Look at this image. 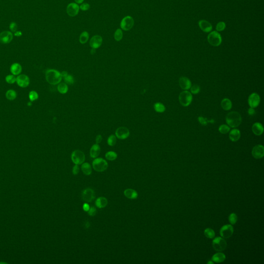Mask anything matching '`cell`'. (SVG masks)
Wrapping results in <instances>:
<instances>
[{
	"instance_id": "1",
	"label": "cell",
	"mask_w": 264,
	"mask_h": 264,
	"mask_svg": "<svg viewBox=\"0 0 264 264\" xmlns=\"http://www.w3.org/2000/svg\"><path fill=\"white\" fill-rule=\"evenodd\" d=\"M62 78L61 73L57 70L49 69L46 71V80L51 85H55L59 84Z\"/></svg>"
},
{
	"instance_id": "2",
	"label": "cell",
	"mask_w": 264,
	"mask_h": 264,
	"mask_svg": "<svg viewBox=\"0 0 264 264\" xmlns=\"http://www.w3.org/2000/svg\"><path fill=\"white\" fill-rule=\"evenodd\" d=\"M242 121L239 113L236 111H232L226 116V122L227 125L233 128L237 127L241 124Z\"/></svg>"
},
{
	"instance_id": "3",
	"label": "cell",
	"mask_w": 264,
	"mask_h": 264,
	"mask_svg": "<svg viewBox=\"0 0 264 264\" xmlns=\"http://www.w3.org/2000/svg\"><path fill=\"white\" fill-rule=\"evenodd\" d=\"M213 247L217 251L221 252L225 250L227 247V243L225 238L222 237H217L213 240Z\"/></svg>"
},
{
	"instance_id": "4",
	"label": "cell",
	"mask_w": 264,
	"mask_h": 264,
	"mask_svg": "<svg viewBox=\"0 0 264 264\" xmlns=\"http://www.w3.org/2000/svg\"><path fill=\"white\" fill-rule=\"evenodd\" d=\"M93 168L98 172H103L106 170L108 167L107 162L102 158L94 159L92 163Z\"/></svg>"
},
{
	"instance_id": "5",
	"label": "cell",
	"mask_w": 264,
	"mask_h": 264,
	"mask_svg": "<svg viewBox=\"0 0 264 264\" xmlns=\"http://www.w3.org/2000/svg\"><path fill=\"white\" fill-rule=\"evenodd\" d=\"M192 94L190 92L184 91L182 92L179 96V101L180 104L184 107H187L190 105L192 102Z\"/></svg>"
},
{
	"instance_id": "6",
	"label": "cell",
	"mask_w": 264,
	"mask_h": 264,
	"mask_svg": "<svg viewBox=\"0 0 264 264\" xmlns=\"http://www.w3.org/2000/svg\"><path fill=\"white\" fill-rule=\"evenodd\" d=\"M71 159L72 162L75 165H81L83 164L85 160V155L82 151L79 150H75L71 154Z\"/></svg>"
},
{
	"instance_id": "7",
	"label": "cell",
	"mask_w": 264,
	"mask_h": 264,
	"mask_svg": "<svg viewBox=\"0 0 264 264\" xmlns=\"http://www.w3.org/2000/svg\"><path fill=\"white\" fill-rule=\"evenodd\" d=\"M207 39L210 44L214 46H219L222 42L220 35L216 31L210 33L208 36Z\"/></svg>"
},
{
	"instance_id": "8",
	"label": "cell",
	"mask_w": 264,
	"mask_h": 264,
	"mask_svg": "<svg viewBox=\"0 0 264 264\" xmlns=\"http://www.w3.org/2000/svg\"><path fill=\"white\" fill-rule=\"evenodd\" d=\"M134 24L133 18L131 16H127L122 19L120 23V26L123 30L129 31L133 27Z\"/></svg>"
},
{
	"instance_id": "9",
	"label": "cell",
	"mask_w": 264,
	"mask_h": 264,
	"mask_svg": "<svg viewBox=\"0 0 264 264\" xmlns=\"http://www.w3.org/2000/svg\"><path fill=\"white\" fill-rule=\"evenodd\" d=\"M233 227L231 225H223L220 231L221 236L223 238H230L233 235Z\"/></svg>"
},
{
	"instance_id": "10",
	"label": "cell",
	"mask_w": 264,
	"mask_h": 264,
	"mask_svg": "<svg viewBox=\"0 0 264 264\" xmlns=\"http://www.w3.org/2000/svg\"><path fill=\"white\" fill-rule=\"evenodd\" d=\"M130 135L129 129L125 127H119L116 130L115 135L116 137L119 139L123 140L127 139Z\"/></svg>"
},
{
	"instance_id": "11",
	"label": "cell",
	"mask_w": 264,
	"mask_h": 264,
	"mask_svg": "<svg viewBox=\"0 0 264 264\" xmlns=\"http://www.w3.org/2000/svg\"><path fill=\"white\" fill-rule=\"evenodd\" d=\"M95 193L91 188H87L83 190L82 192V199L86 202H92L95 198Z\"/></svg>"
},
{
	"instance_id": "12",
	"label": "cell",
	"mask_w": 264,
	"mask_h": 264,
	"mask_svg": "<svg viewBox=\"0 0 264 264\" xmlns=\"http://www.w3.org/2000/svg\"><path fill=\"white\" fill-rule=\"evenodd\" d=\"M252 154L256 159L262 158L264 155V146L260 144L254 146L252 151Z\"/></svg>"
},
{
	"instance_id": "13",
	"label": "cell",
	"mask_w": 264,
	"mask_h": 264,
	"mask_svg": "<svg viewBox=\"0 0 264 264\" xmlns=\"http://www.w3.org/2000/svg\"><path fill=\"white\" fill-rule=\"evenodd\" d=\"M260 97L259 95L256 93H253L249 96L248 103L251 108H256L258 107L260 104Z\"/></svg>"
},
{
	"instance_id": "14",
	"label": "cell",
	"mask_w": 264,
	"mask_h": 264,
	"mask_svg": "<svg viewBox=\"0 0 264 264\" xmlns=\"http://www.w3.org/2000/svg\"><path fill=\"white\" fill-rule=\"evenodd\" d=\"M13 39V34L9 31H4L0 33V42L2 44H9L12 41Z\"/></svg>"
},
{
	"instance_id": "15",
	"label": "cell",
	"mask_w": 264,
	"mask_h": 264,
	"mask_svg": "<svg viewBox=\"0 0 264 264\" xmlns=\"http://www.w3.org/2000/svg\"><path fill=\"white\" fill-rule=\"evenodd\" d=\"M80 7L76 3H72L68 5L67 8V13L70 17H74L79 13Z\"/></svg>"
},
{
	"instance_id": "16",
	"label": "cell",
	"mask_w": 264,
	"mask_h": 264,
	"mask_svg": "<svg viewBox=\"0 0 264 264\" xmlns=\"http://www.w3.org/2000/svg\"><path fill=\"white\" fill-rule=\"evenodd\" d=\"M16 82L18 85L21 87H26L30 84V79L27 76L22 74L16 78Z\"/></svg>"
},
{
	"instance_id": "17",
	"label": "cell",
	"mask_w": 264,
	"mask_h": 264,
	"mask_svg": "<svg viewBox=\"0 0 264 264\" xmlns=\"http://www.w3.org/2000/svg\"><path fill=\"white\" fill-rule=\"evenodd\" d=\"M102 38L100 36L95 35L90 40V46L92 48L98 49L102 44Z\"/></svg>"
},
{
	"instance_id": "18",
	"label": "cell",
	"mask_w": 264,
	"mask_h": 264,
	"mask_svg": "<svg viewBox=\"0 0 264 264\" xmlns=\"http://www.w3.org/2000/svg\"><path fill=\"white\" fill-rule=\"evenodd\" d=\"M179 84L182 89L185 90L189 89L191 86L190 80L186 77H181L180 79Z\"/></svg>"
},
{
	"instance_id": "19",
	"label": "cell",
	"mask_w": 264,
	"mask_h": 264,
	"mask_svg": "<svg viewBox=\"0 0 264 264\" xmlns=\"http://www.w3.org/2000/svg\"><path fill=\"white\" fill-rule=\"evenodd\" d=\"M199 25L200 29L206 33H208L212 30V24L206 20H200L199 22Z\"/></svg>"
},
{
	"instance_id": "20",
	"label": "cell",
	"mask_w": 264,
	"mask_h": 264,
	"mask_svg": "<svg viewBox=\"0 0 264 264\" xmlns=\"http://www.w3.org/2000/svg\"><path fill=\"white\" fill-rule=\"evenodd\" d=\"M252 130L253 131V133L256 135H261L263 132H264V128L261 123L256 122L252 126Z\"/></svg>"
},
{
	"instance_id": "21",
	"label": "cell",
	"mask_w": 264,
	"mask_h": 264,
	"mask_svg": "<svg viewBox=\"0 0 264 264\" xmlns=\"http://www.w3.org/2000/svg\"><path fill=\"white\" fill-rule=\"evenodd\" d=\"M101 152L100 146L98 144H94L92 146L90 151V154L92 158H96L100 155Z\"/></svg>"
},
{
	"instance_id": "22",
	"label": "cell",
	"mask_w": 264,
	"mask_h": 264,
	"mask_svg": "<svg viewBox=\"0 0 264 264\" xmlns=\"http://www.w3.org/2000/svg\"><path fill=\"white\" fill-rule=\"evenodd\" d=\"M230 139L233 142L238 141L240 138V132L237 129L232 130L229 134Z\"/></svg>"
},
{
	"instance_id": "23",
	"label": "cell",
	"mask_w": 264,
	"mask_h": 264,
	"mask_svg": "<svg viewBox=\"0 0 264 264\" xmlns=\"http://www.w3.org/2000/svg\"><path fill=\"white\" fill-rule=\"evenodd\" d=\"M225 260V256L222 252H218L212 256V260L216 263H220L224 262Z\"/></svg>"
},
{
	"instance_id": "24",
	"label": "cell",
	"mask_w": 264,
	"mask_h": 264,
	"mask_svg": "<svg viewBox=\"0 0 264 264\" xmlns=\"http://www.w3.org/2000/svg\"><path fill=\"white\" fill-rule=\"evenodd\" d=\"M124 194L128 199H135L138 197L137 192L132 189H127L125 190Z\"/></svg>"
},
{
	"instance_id": "25",
	"label": "cell",
	"mask_w": 264,
	"mask_h": 264,
	"mask_svg": "<svg viewBox=\"0 0 264 264\" xmlns=\"http://www.w3.org/2000/svg\"><path fill=\"white\" fill-rule=\"evenodd\" d=\"M107 200L104 197H99L96 201V205L97 207L102 208L106 207L107 205Z\"/></svg>"
},
{
	"instance_id": "26",
	"label": "cell",
	"mask_w": 264,
	"mask_h": 264,
	"mask_svg": "<svg viewBox=\"0 0 264 264\" xmlns=\"http://www.w3.org/2000/svg\"><path fill=\"white\" fill-rule=\"evenodd\" d=\"M221 105L225 111H229L232 107V103L229 99L225 98L221 101Z\"/></svg>"
},
{
	"instance_id": "27",
	"label": "cell",
	"mask_w": 264,
	"mask_h": 264,
	"mask_svg": "<svg viewBox=\"0 0 264 264\" xmlns=\"http://www.w3.org/2000/svg\"><path fill=\"white\" fill-rule=\"evenodd\" d=\"M22 71V67L19 63H15L11 65V71L13 75H18Z\"/></svg>"
},
{
	"instance_id": "28",
	"label": "cell",
	"mask_w": 264,
	"mask_h": 264,
	"mask_svg": "<svg viewBox=\"0 0 264 264\" xmlns=\"http://www.w3.org/2000/svg\"><path fill=\"white\" fill-rule=\"evenodd\" d=\"M82 170L83 173L85 175H90L92 172V167L90 166L89 164H88L87 163H84L82 166Z\"/></svg>"
},
{
	"instance_id": "29",
	"label": "cell",
	"mask_w": 264,
	"mask_h": 264,
	"mask_svg": "<svg viewBox=\"0 0 264 264\" xmlns=\"http://www.w3.org/2000/svg\"><path fill=\"white\" fill-rule=\"evenodd\" d=\"M57 90L61 94H66L68 91V85L66 83H60L57 86Z\"/></svg>"
},
{
	"instance_id": "30",
	"label": "cell",
	"mask_w": 264,
	"mask_h": 264,
	"mask_svg": "<svg viewBox=\"0 0 264 264\" xmlns=\"http://www.w3.org/2000/svg\"><path fill=\"white\" fill-rule=\"evenodd\" d=\"M89 35L87 32H83L80 37V42L82 44H86L88 40Z\"/></svg>"
},
{
	"instance_id": "31",
	"label": "cell",
	"mask_w": 264,
	"mask_h": 264,
	"mask_svg": "<svg viewBox=\"0 0 264 264\" xmlns=\"http://www.w3.org/2000/svg\"><path fill=\"white\" fill-rule=\"evenodd\" d=\"M204 235L208 238L213 239L215 236V233L213 230L211 228H207L204 230Z\"/></svg>"
},
{
	"instance_id": "32",
	"label": "cell",
	"mask_w": 264,
	"mask_h": 264,
	"mask_svg": "<svg viewBox=\"0 0 264 264\" xmlns=\"http://www.w3.org/2000/svg\"><path fill=\"white\" fill-rule=\"evenodd\" d=\"M106 158L111 161H113L117 158V154L116 152L113 151H109L105 154Z\"/></svg>"
},
{
	"instance_id": "33",
	"label": "cell",
	"mask_w": 264,
	"mask_h": 264,
	"mask_svg": "<svg viewBox=\"0 0 264 264\" xmlns=\"http://www.w3.org/2000/svg\"><path fill=\"white\" fill-rule=\"evenodd\" d=\"M6 98L9 100H13L16 98L17 94L13 90H9L6 92Z\"/></svg>"
},
{
	"instance_id": "34",
	"label": "cell",
	"mask_w": 264,
	"mask_h": 264,
	"mask_svg": "<svg viewBox=\"0 0 264 264\" xmlns=\"http://www.w3.org/2000/svg\"><path fill=\"white\" fill-rule=\"evenodd\" d=\"M154 108L155 111L158 113H163L165 111L166 108L161 103H156L154 104Z\"/></svg>"
},
{
	"instance_id": "35",
	"label": "cell",
	"mask_w": 264,
	"mask_h": 264,
	"mask_svg": "<svg viewBox=\"0 0 264 264\" xmlns=\"http://www.w3.org/2000/svg\"><path fill=\"white\" fill-rule=\"evenodd\" d=\"M116 142H117V137L116 135H111L109 136L107 139V144L109 146H114L116 144Z\"/></svg>"
},
{
	"instance_id": "36",
	"label": "cell",
	"mask_w": 264,
	"mask_h": 264,
	"mask_svg": "<svg viewBox=\"0 0 264 264\" xmlns=\"http://www.w3.org/2000/svg\"><path fill=\"white\" fill-rule=\"evenodd\" d=\"M123 37V33L121 29H117L114 34V38L117 42H119L122 39Z\"/></svg>"
},
{
	"instance_id": "37",
	"label": "cell",
	"mask_w": 264,
	"mask_h": 264,
	"mask_svg": "<svg viewBox=\"0 0 264 264\" xmlns=\"http://www.w3.org/2000/svg\"><path fill=\"white\" fill-rule=\"evenodd\" d=\"M230 131V127L228 125H221L219 127V131L221 133L225 134Z\"/></svg>"
},
{
	"instance_id": "38",
	"label": "cell",
	"mask_w": 264,
	"mask_h": 264,
	"mask_svg": "<svg viewBox=\"0 0 264 264\" xmlns=\"http://www.w3.org/2000/svg\"><path fill=\"white\" fill-rule=\"evenodd\" d=\"M238 220V217L236 214L235 213H232L230 215L229 217V222L232 225H234L236 224V223L237 222Z\"/></svg>"
},
{
	"instance_id": "39",
	"label": "cell",
	"mask_w": 264,
	"mask_h": 264,
	"mask_svg": "<svg viewBox=\"0 0 264 264\" xmlns=\"http://www.w3.org/2000/svg\"><path fill=\"white\" fill-rule=\"evenodd\" d=\"M65 82L67 84L69 85H72L74 83V79L73 76L70 74H68L65 77H63Z\"/></svg>"
},
{
	"instance_id": "40",
	"label": "cell",
	"mask_w": 264,
	"mask_h": 264,
	"mask_svg": "<svg viewBox=\"0 0 264 264\" xmlns=\"http://www.w3.org/2000/svg\"><path fill=\"white\" fill-rule=\"evenodd\" d=\"M29 98L31 101H34L38 98V94L35 91H32L29 94Z\"/></svg>"
},
{
	"instance_id": "41",
	"label": "cell",
	"mask_w": 264,
	"mask_h": 264,
	"mask_svg": "<svg viewBox=\"0 0 264 264\" xmlns=\"http://www.w3.org/2000/svg\"><path fill=\"white\" fill-rule=\"evenodd\" d=\"M6 81L8 84H13L16 82V78L13 75H8L6 77Z\"/></svg>"
},
{
	"instance_id": "42",
	"label": "cell",
	"mask_w": 264,
	"mask_h": 264,
	"mask_svg": "<svg viewBox=\"0 0 264 264\" xmlns=\"http://www.w3.org/2000/svg\"><path fill=\"white\" fill-rule=\"evenodd\" d=\"M190 88H191L190 89L191 92L194 94H199V92L200 91V88L197 85H194Z\"/></svg>"
},
{
	"instance_id": "43",
	"label": "cell",
	"mask_w": 264,
	"mask_h": 264,
	"mask_svg": "<svg viewBox=\"0 0 264 264\" xmlns=\"http://www.w3.org/2000/svg\"><path fill=\"white\" fill-rule=\"evenodd\" d=\"M225 28V24L223 22H219L217 24V26H216V30L219 32L223 31Z\"/></svg>"
},
{
	"instance_id": "44",
	"label": "cell",
	"mask_w": 264,
	"mask_h": 264,
	"mask_svg": "<svg viewBox=\"0 0 264 264\" xmlns=\"http://www.w3.org/2000/svg\"><path fill=\"white\" fill-rule=\"evenodd\" d=\"M198 120H199V122L203 125H206L208 122H210V121H208V120H207L206 118H203L202 117H199L198 118Z\"/></svg>"
},
{
	"instance_id": "45",
	"label": "cell",
	"mask_w": 264,
	"mask_h": 264,
	"mask_svg": "<svg viewBox=\"0 0 264 264\" xmlns=\"http://www.w3.org/2000/svg\"><path fill=\"white\" fill-rule=\"evenodd\" d=\"M80 8L81 9V10H82L83 11H87L90 8V5L88 3H83L80 6Z\"/></svg>"
},
{
	"instance_id": "46",
	"label": "cell",
	"mask_w": 264,
	"mask_h": 264,
	"mask_svg": "<svg viewBox=\"0 0 264 264\" xmlns=\"http://www.w3.org/2000/svg\"><path fill=\"white\" fill-rule=\"evenodd\" d=\"M88 212V214L90 216H94L96 214V208L94 207H90Z\"/></svg>"
},
{
	"instance_id": "47",
	"label": "cell",
	"mask_w": 264,
	"mask_h": 264,
	"mask_svg": "<svg viewBox=\"0 0 264 264\" xmlns=\"http://www.w3.org/2000/svg\"><path fill=\"white\" fill-rule=\"evenodd\" d=\"M9 28H10L12 32H15V31H17L18 28L17 24H16L15 23V22H11V24H10Z\"/></svg>"
},
{
	"instance_id": "48",
	"label": "cell",
	"mask_w": 264,
	"mask_h": 264,
	"mask_svg": "<svg viewBox=\"0 0 264 264\" xmlns=\"http://www.w3.org/2000/svg\"><path fill=\"white\" fill-rule=\"evenodd\" d=\"M79 171H80V168H79L78 165H75L73 168V173L74 175H77L79 173Z\"/></svg>"
},
{
	"instance_id": "49",
	"label": "cell",
	"mask_w": 264,
	"mask_h": 264,
	"mask_svg": "<svg viewBox=\"0 0 264 264\" xmlns=\"http://www.w3.org/2000/svg\"><path fill=\"white\" fill-rule=\"evenodd\" d=\"M102 136L101 135H97V136L96 137V144H100L102 142Z\"/></svg>"
},
{
	"instance_id": "50",
	"label": "cell",
	"mask_w": 264,
	"mask_h": 264,
	"mask_svg": "<svg viewBox=\"0 0 264 264\" xmlns=\"http://www.w3.org/2000/svg\"><path fill=\"white\" fill-rule=\"evenodd\" d=\"M248 113L249 115H250V116H253L254 115H255V114H256V111H255V110L253 108H251V107H250V108L248 109Z\"/></svg>"
},
{
	"instance_id": "51",
	"label": "cell",
	"mask_w": 264,
	"mask_h": 264,
	"mask_svg": "<svg viewBox=\"0 0 264 264\" xmlns=\"http://www.w3.org/2000/svg\"><path fill=\"white\" fill-rule=\"evenodd\" d=\"M89 205H88L87 203H85L83 205V210H84L86 212H88L89 210Z\"/></svg>"
},
{
	"instance_id": "52",
	"label": "cell",
	"mask_w": 264,
	"mask_h": 264,
	"mask_svg": "<svg viewBox=\"0 0 264 264\" xmlns=\"http://www.w3.org/2000/svg\"><path fill=\"white\" fill-rule=\"evenodd\" d=\"M61 73V77H65L66 75H67L68 74V72H67V71H63V72Z\"/></svg>"
},
{
	"instance_id": "53",
	"label": "cell",
	"mask_w": 264,
	"mask_h": 264,
	"mask_svg": "<svg viewBox=\"0 0 264 264\" xmlns=\"http://www.w3.org/2000/svg\"><path fill=\"white\" fill-rule=\"evenodd\" d=\"M15 36H17V37H20L21 36H22V33L20 31H17V32H15Z\"/></svg>"
},
{
	"instance_id": "54",
	"label": "cell",
	"mask_w": 264,
	"mask_h": 264,
	"mask_svg": "<svg viewBox=\"0 0 264 264\" xmlns=\"http://www.w3.org/2000/svg\"><path fill=\"white\" fill-rule=\"evenodd\" d=\"M74 1L77 4H81L84 2V0H74Z\"/></svg>"
},
{
	"instance_id": "55",
	"label": "cell",
	"mask_w": 264,
	"mask_h": 264,
	"mask_svg": "<svg viewBox=\"0 0 264 264\" xmlns=\"http://www.w3.org/2000/svg\"><path fill=\"white\" fill-rule=\"evenodd\" d=\"M95 52H96V49L92 48V50H91L92 54H94Z\"/></svg>"
},
{
	"instance_id": "56",
	"label": "cell",
	"mask_w": 264,
	"mask_h": 264,
	"mask_svg": "<svg viewBox=\"0 0 264 264\" xmlns=\"http://www.w3.org/2000/svg\"><path fill=\"white\" fill-rule=\"evenodd\" d=\"M89 226H90L89 222H87V224H86H86H85L86 227H87V228H88V227H89Z\"/></svg>"
},
{
	"instance_id": "57",
	"label": "cell",
	"mask_w": 264,
	"mask_h": 264,
	"mask_svg": "<svg viewBox=\"0 0 264 264\" xmlns=\"http://www.w3.org/2000/svg\"><path fill=\"white\" fill-rule=\"evenodd\" d=\"M214 262L213 260H212V261H209V262H207V264H214Z\"/></svg>"
}]
</instances>
